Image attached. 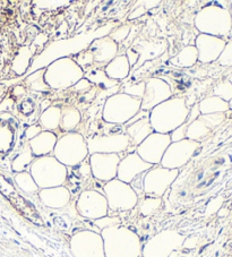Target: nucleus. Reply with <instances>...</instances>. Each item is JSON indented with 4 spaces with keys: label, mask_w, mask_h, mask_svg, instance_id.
Listing matches in <instances>:
<instances>
[{
    "label": "nucleus",
    "mask_w": 232,
    "mask_h": 257,
    "mask_svg": "<svg viewBox=\"0 0 232 257\" xmlns=\"http://www.w3.org/2000/svg\"><path fill=\"white\" fill-rule=\"evenodd\" d=\"M112 30L113 25H110L108 28L103 26V28L93 31V32L88 34H82L81 37H75L68 40L52 42L50 46L44 49L43 52L34 57L28 75L35 72V70L46 68L48 65H50L52 61L57 59L67 58V57L71 58V57L78 55L79 52L86 50L93 40L96 38L105 37V35H108L105 33H110Z\"/></svg>",
    "instance_id": "nucleus-1"
},
{
    "label": "nucleus",
    "mask_w": 232,
    "mask_h": 257,
    "mask_svg": "<svg viewBox=\"0 0 232 257\" xmlns=\"http://www.w3.org/2000/svg\"><path fill=\"white\" fill-rule=\"evenodd\" d=\"M190 108L185 96H175L162 102L150 111V123L154 133L170 134L188 118Z\"/></svg>",
    "instance_id": "nucleus-2"
},
{
    "label": "nucleus",
    "mask_w": 232,
    "mask_h": 257,
    "mask_svg": "<svg viewBox=\"0 0 232 257\" xmlns=\"http://www.w3.org/2000/svg\"><path fill=\"white\" fill-rule=\"evenodd\" d=\"M105 257H141L142 241L133 230L123 224L101 230Z\"/></svg>",
    "instance_id": "nucleus-3"
},
{
    "label": "nucleus",
    "mask_w": 232,
    "mask_h": 257,
    "mask_svg": "<svg viewBox=\"0 0 232 257\" xmlns=\"http://www.w3.org/2000/svg\"><path fill=\"white\" fill-rule=\"evenodd\" d=\"M88 156L86 137L79 132L66 133L58 137L52 153V157L67 168L79 166L87 160Z\"/></svg>",
    "instance_id": "nucleus-4"
},
{
    "label": "nucleus",
    "mask_w": 232,
    "mask_h": 257,
    "mask_svg": "<svg viewBox=\"0 0 232 257\" xmlns=\"http://www.w3.org/2000/svg\"><path fill=\"white\" fill-rule=\"evenodd\" d=\"M29 172L40 189L65 186L68 178V168L52 156L35 158Z\"/></svg>",
    "instance_id": "nucleus-5"
},
{
    "label": "nucleus",
    "mask_w": 232,
    "mask_h": 257,
    "mask_svg": "<svg viewBox=\"0 0 232 257\" xmlns=\"http://www.w3.org/2000/svg\"><path fill=\"white\" fill-rule=\"evenodd\" d=\"M84 78V72L75 61L67 57L52 61L46 67L44 81L50 90H69Z\"/></svg>",
    "instance_id": "nucleus-6"
},
{
    "label": "nucleus",
    "mask_w": 232,
    "mask_h": 257,
    "mask_svg": "<svg viewBox=\"0 0 232 257\" xmlns=\"http://www.w3.org/2000/svg\"><path fill=\"white\" fill-rule=\"evenodd\" d=\"M141 110V100L118 92L106 97L102 108V119L110 125L124 126Z\"/></svg>",
    "instance_id": "nucleus-7"
},
{
    "label": "nucleus",
    "mask_w": 232,
    "mask_h": 257,
    "mask_svg": "<svg viewBox=\"0 0 232 257\" xmlns=\"http://www.w3.org/2000/svg\"><path fill=\"white\" fill-rule=\"evenodd\" d=\"M88 154H118L120 158L127 156L131 140L124 130L109 132L106 134H94L86 139Z\"/></svg>",
    "instance_id": "nucleus-8"
},
{
    "label": "nucleus",
    "mask_w": 232,
    "mask_h": 257,
    "mask_svg": "<svg viewBox=\"0 0 232 257\" xmlns=\"http://www.w3.org/2000/svg\"><path fill=\"white\" fill-rule=\"evenodd\" d=\"M102 192L108 202L109 212L131 211L137 205L138 199H140L131 185L120 181L117 178L105 183Z\"/></svg>",
    "instance_id": "nucleus-9"
},
{
    "label": "nucleus",
    "mask_w": 232,
    "mask_h": 257,
    "mask_svg": "<svg viewBox=\"0 0 232 257\" xmlns=\"http://www.w3.org/2000/svg\"><path fill=\"white\" fill-rule=\"evenodd\" d=\"M184 236L172 230H166L150 239L142 248V257H170L184 245Z\"/></svg>",
    "instance_id": "nucleus-10"
},
{
    "label": "nucleus",
    "mask_w": 232,
    "mask_h": 257,
    "mask_svg": "<svg viewBox=\"0 0 232 257\" xmlns=\"http://www.w3.org/2000/svg\"><path fill=\"white\" fill-rule=\"evenodd\" d=\"M180 170L166 169L160 165L153 166L145 172L144 176V196L161 198L170 186L175 183Z\"/></svg>",
    "instance_id": "nucleus-11"
},
{
    "label": "nucleus",
    "mask_w": 232,
    "mask_h": 257,
    "mask_svg": "<svg viewBox=\"0 0 232 257\" xmlns=\"http://www.w3.org/2000/svg\"><path fill=\"white\" fill-rule=\"evenodd\" d=\"M78 214L87 220L95 221L109 214V206L103 193L94 189L84 190L76 202Z\"/></svg>",
    "instance_id": "nucleus-12"
},
{
    "label": "nucleus",
    "mask_w": 232,
    "mask_h": 257,
    "mask_svg": "<svg viewBox=\"0 0 232 257\" xmlns=\"http://www.w3.org/2000/svg\"><path fill=\"white\" fill-rule=\"evenodd\" d=\"M70 250L75 257H105L101 233L82 230L70 238Z\"/></svg>",
    "instance_id": "nucleus-13"
},
{
    "label": "nucleus",
    "mask_w": 232,
    "mask_h": 257,
    "mask_svg": "<svg viewBox=\"0 0 232 257\" xmlns=\"http://www.w3.org/2000/svg\"><path fill=\"white\" fill-rule=\"evenodd\" d=\"M199 143L190 140H182L171 143L167 149L160 166L171 170H180L195 156Z\"/></svg>",
    "instance_id": "nucleus-14"
},
{
    "label": "nucleus",
    "mask_w": 232,
    "mask_h": 257,
    "mask_svg": "<svg viewBox=\"0 0 232 257\" xmlns=\"http://www.w3.org/2000/svg\"><path fill=\"white\" fill-rule=\"evenodd\" d=\"M170 144V135L153 133L137 146L135 152L143 161L152 166H158L161 163L164 153Z\"/></svg>",
    "instance_id": "nucleus-15"
},
{
    "label": "nucleus",
    "mask_w": 232,
    "mask_h": 257,
    "mask_svg": "<svg viewBox=\"0 0 232 257\" xmlns=\"http://www.w3.org/2000/svg\"><path fill=\"white\" fill-rule=\"evenodd\" d=\"M173 96L172 86L161 77H151L145 82V91L141 100V110L151 111L162 102Z\"/></svg>",
    "instance_id": "nucleus-16"
},
{
    "label": "nucleus",
    "mask_w": 232,
    "mask_h": 257,
    "mask_svg": "<svg viewBox=\"0 0 232 257\" xmlns=\"http://www.w3.org/2000/svg\"><path fill=\"white\" fill-rule=\"evenodd\" d=\"M120 160L122 158L118 154H91L88 156V165L92 177L104 184L115 179Z\"/></svg>",
    "instance_id": "nucleus-17"
},
{
    "label": "nucleus",
    "mask_w": 232,
    "mask_h": 257,
    "mask_svg": "<svg viewBox=\"0 0 232 257\" xmlns=\"http://www.w3.org/2000/svg\"><path fill=\"white\" fill-rule=\"evenodd\" d=\"M86 51L92 55L94 65H99L104 68L111 60L118 56L119 44L115 43L113 40H111L109 35H105V37L93 40L86 49Z\"/></svg>",
    "instance_id": "nucleus-18"
},
{
    "label": "nucleus",
    "mask_w": 232,
    "mask_h": 257,
    "mask_svg": "<svg viewBox=\"0 0 232 257\" xmlns=\"http://www.w3.org/2000/svg\"><path fill=\"white\" fill-rule=\"evenodd\" d=\"M152 168H153V166L143 161L136 152L129 153L122 158V160L119 162L117 179L126 184H131L133 179L136 178L138 175L149 171Z\"/></svg>",
    "instance_id": "nucleus-19"
},
{
    "label": "nucleus",
    "mask_w": 232,
    "mask_h": 257,
    "mask_svg": "<svg viewBox=\"0 0 232 257\" xmlns=\"http://www.w3.org/2000/svg\"><path fill=\"white\" fill-rule=\"evenodd\" d=\"M195 48L198 52V61L200 63H209L217 58L223 48V42L220 39L212 35L199 34L196 38Z\"/></svg>",
    "instance_id": "nucleus-20"
},
{
    "label": "nucleus",
    "mask_w": 232,
    "mask_h": 257,
    "mask_svg": "<svg viewBox=\"0 0 232 257\" xmlns=\"http://www.w3.org/2000/svg\"><path fill=\"white\" fill-rule=\"evenodd\" d=\"M38 194L40 201H41L43 205L53 210L64 209V207H66L70 203L71 198L69 189L65 187V186L40 189Z\"/></svg>",
    "instance_id": "nucleus-21"
},
{
    "label": "nucleus",
    "mask_w": 232,
    "mask_h": 257,
    "mask_svg": "<svg viewBox=\"0 0 232 257\" xmlns=\"http://www.w3.org/2000/svg\"><path fill=\"white\" fill-rule=\"evenodd\" d=\"M58 136L56 133L42 131L33 140L29 141V145L34 158L52 156L53 150L57 144Z\"/></svg>",
    "instance_id": "nucleus-22"
},
{
    "label": "nucleus",
    "mask_w": 232,
    "mask_h": 257,
    "mask_svg": "<svg viewBox=\"0 0 232 257\" xmlns=\"http://www.w3.org/2000/svg\"><path fill=\"white\" fill-rule=\"evenodd\" d=\"M125 133L131 140V146L135 149L140 145L143 141L147 139L154 131L150 123V117H145L132 125L125 127Z\"/></svg>",
    "instance_id": "nucleus-23"
},
{
    "label": "nucleus",
    "mask_w": 232,
    "mask_h": 257,
    "mask_svg": "<svg viewBox=\"0 0 232 257\" xmlns=\"http://www.w3.org/2000/svg\"><path fill=\"white\" fill-rule=\"evenodd\" d=\"M104 72L109 78L123 83L126 81L132 72V67L129 65L126 55L117 56L104 67Z\"/></svg>",
    "instance_id": "nucleus-24"
},
{
    "label": "nucleus",
    "mask_w": 232,
    "mask_h": 257,
    "mask_svg": "<svg viewBox=\"0 0 232 257\" xmlns=\"http://www.w3.org/2000/svg\"><path fill=\"white\" fill-rule=\"evenodd\" d=\"M82 121V113L76 105L64 104L61 105V121L59 130L66 133L75 132L77 126Z\"/></svg>",
    "instance_id": "nucleus-25"
},
{
    "label": "nucleus",
    "mask_w": 232,
    "mask_h": 257,
    "mask_svg": "<svg viewBox=\"0 0 232 257\" xmlns=\"http://www.w3.org/2000/svg\"><path fill=\"white\" fill-rule=\"evenodd\" d=\"M84 78L87 79L93 86L100 88L101 91H106L110 88L120 85V83L106 76L104 68H90L84 73Z\"/></svg>",
    "instance_id": "nucleus-26"
},
{
    "label": "nucleus",
    "mask_w": 232,
    "mask_h": 257,
    "mask_svg": "<svg viewBox=\"0 0 232 257\" xmlns=\"http://www.w3.org/2000/svg\"><path fill=\"white\" fill-rule=\"evenodd\" d=\"M61 121V105H51L40 113L39 125L43 131L53 132L59 130Z\"/></svg>",
    "instance_id": "nucleus-27"
},
{
    "label": "nucleus",
    "mask_w": 232,
    "mask_h": 257,
    "mask_svg": "<svg viewBox=\"0 0 232 257\" xmlns=\"http://www.w3.org/2000/svg\"><path fill=\"white\" fill-rule=\"evenodd\" d=\"M198 61V52L195 46H187L182 48L176 56L170 58L169 63L175 67L189 68Z\"/></svg>",
    "instance_id": "nucleus-28"
},
{
    "label": "nucleus",
    "mask_w": 232,
    "mask_h": 257,
    "mask_svg": "<svg viewBox=\"0 0 232 257\" xmlns=\"http://www.w3.org/2000/svg\"><path fill=\"white\" fill-rule=\"evenodd\" d=\"M34 58V51H32V48L29 47H23L20 49V52L14 61V68L15 72L19 75H23L29 72L31 67V64H32V60Z\"/></svg>",
    "instance_id": "nucleus-29"
},
{
    "label": "nucleus",
    "mask_w": 232,
    "mask_h": 257,
    "mask_svg": "<svg viewBox=\"0 0 232 257\" xmlns=\"http://www.w3.org/2000/svg\"><path fill=\"white\" fill-rule=\"evenodd\" d=\"M34 159L35 158L33 156L32 151H31L29 142H26L23 150L21 151L19 156L15 158L14 162H13V169H14V171H16L17 174H20V172H24V171H29L30 166L32 165Z\"/></svg>",
    "instance_id": "nucleus-30"
},
{
    "label": "nucleus",
    "mask_w": 232,
    "mask_h": 257,
    "mask_svg": "<svg viewBox=\"0 0 232 257\" xmlns=\"http://www.w3.org/2000/svg\"><path fill=\"white\" fill-rule=\"evenodd\" d=\"M44 72H46V68L35 70V72L28 75L24 82L25 85L34 92H47L50 90V87L44 81Z\"/></svg>",
    "instance_id": "nucleus-31"
},
{
    "label": "nucleus",
    "mask_w": 232,
    "mask_h": 257,
    "mask_svg": "<svg viewBox=\"0 0 232 257\" xmlns=\"http://www.w3.org/2000/svg\"><path fill=\"white\" fill-rule=\"evenodd\" d=\"M15 181L19 187L23 190L26 194H37L39 193L40 188L38 187V185L35 184L34 179L32 178V176L29 171H24V172H20L15 176Z\"/></svg>",
    "instance_id": "nucleus-32"
},
{
    "label": "nucleus",
    "mask_w": 232,
    "mask_h": 257,
    "mask_svg": "<svg viewBox=\"0 0 232 257\" xmlns=\"http://www.w3.org/2000/svg\"><path fill=\"white\" fill-rule=\"evenodd\" d=\"M120 90L119 92L125 93L132 97H135V99L142 100L143 95H144L145 91V82H123L120 83Z\"/></svg>",
    "instance_id": "nucleus-33"
},
{
    "label": "nucleus",
    "mask_w": 232,
    "mask_h": 257,
    "mask_svg": "<svg viewBox=\"0 0 232 257\" xmlns=\"http://www.w3.org/2000/svg\"><path fill=\"white\" fill-rule=\"evenodd\" d=\"M222 104L223 102L217 97H206L198 103L200 114H213L216 111H221L223 110Z\"/></svg>",
    "instance_id": "nucleus-34"
},
{
    "label": "nucleus",
    "mask_w": 232,
    "mask_h": 257,
    "mask_svg": "<svg viewBox=\"0 0 232 257\" xmlns=\"http://www.w3.org/2000/svg\"><path fill=\"white\" fill-rule=\"evenodd\" d=\"M161 204H162L161 198L145 197L143 199L142 205H141V213L145 216L153 214L154 212H157L159 210V207L161 206Z\"/></svg>",
    "instance_id": "nucleus-35"
},
{
    "label": "nucleus",
    "mask_w": 232,
    "mask_h": 257,
    "mask_svg": "<svg viewBox=\"0 0 232 257\" xmlns=\"http://www.w3.org/2000/svg\"><path fill=\"white\" fill-rule=\"evenodd\" d=\"M131 30H132V25L123 24L111 31L109 33V38L111 40H113L115 43L120 46V44H123L125 41H126L129 33H131Z\"/></svg>",
    "instance_id": "nucleus-36"
},
{
    "label": "nucleus",
    "mask_w": 232,
    "mask_h": 257,
    "mask_svg": "<svg viewBox=\"0 0 232 257\" xmlns=\"http://www.w3.org/2000/svg\"><path fill=\"white\" fill-rule=\"evenodd\" d=\"M93 222H94L96 228L99 230H103L105 228L113 227V225L122 224V221H120L119 218H117V216H111V215H106L104 218L93 221Z\"/></svg>",
    "instance_id": "nucleus-37"
},
{
    "label": "nucleus",
    "mask_w": 232,
    "mask_h": 257,
    "mask_svg": "<svg viewBox=\"0 0 232 257\" xmlns=\"http://www.w3.org/2000/svg\"><path fill=\"white\" fill-rule=\"evenodd\" d=\"M187 128H188V123L185 122L182 123L181 126L176 128L175 131L171 132L170 134V139H171V143H175V142H180L182 140H186V134H187Z\"/></svg>",
    "instance_id": "nucleus-38"
},
{
    "label": "nucleus",
    "mask_w": 232,
    "mask_h": 257,
    "mask_svg": "<svg viewBox=\"0 0 232 257\" xmlns=\"http://www.w3.org/2000/svg\"><path fill=\"white\" fill-rule=\"evenodd\" d=\"M93 87L94 86H93L92 84L87 81V79L82 78L81 81L76 83L73 87L69 88V90L77 92V93H84V92H90Z\"/></svg>",
    "instance_id": "nucleus-39"
},
{
    "label": "nucleus",
    "mask_w": 232,
    "mask_h": 257,
    "mask_svg": "<svg viewBox=\"0 0 232 257\" xmlns=\"http://www.w3.org/2000/svg\"><path fill=\"white\" fill-rule=\"evenodd\" d=\"M126 57L129 61V65H131V67L133 68L134 66H135L138 63V59H140V54L134 49L133 47H129L127 50H126Z\"/></svg>",
    "instance_id": "nucleus-40"
},
{
    "label": "nucleus",
    "mask_w": 232,
    "mask_h": 257,
    "mask_svg": "<svg viewBox=\"0 0 232 257\" xmlns=\"http://www.w3.org/2000/svg\"><path fill=\"white\" fill-rule=\"evenodd\" d=\"M43 130L40 125H30L28 130L25 131V137L28 139V142L33 140L35 136H38L40 133H41Z\"/></svg>",
    "instance_id": "nucleus-41"
},
{
    "label": "nucleus",
    "mask_w": 232,
    "mask_h": 257,
    "mask_svg": "<svg viewBox=\"0 0 232 257\" xmlns=\"http://www.w3.org/2000/svg\"><path fill=\"white\" fill-rule=\"evenodd\" d=\"M146 10L144 8V6H140L138 8H136L135 11H134L131 15L128 16V20H136L138 17H141L143 14H145Z\"/></svg>",
    "instance_id": "nucleus-42"
},
{
    "label": "nucleus",
    "mask_w": 232,
    "mask_h": 257,
    "mask_svg": "<svg viewBox=\"0 0 232 257\" xmlns=\"http://www.w3.org/2000/svg\"><path fill=\"white\" fill-rule=\"evenodd\" d=\"M52 103L50 100H43L42 103H41V112L44 111V110H47L49 107H51Z\"/></svg>",
    "instance_id": "nucleus-43"
}]
</instances>
